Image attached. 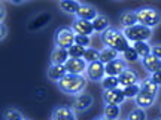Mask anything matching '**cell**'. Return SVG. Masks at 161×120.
<instances>
[{
  "label": "cell",
  "mask_w": 161,
  "mask_h": 120,
  "mask_svg": "<svg viewBox=\"0 0 161 120\" xmlns=\"http://www.w3.org/2000/svg\"><path fill=\"white\" fill-rule=\"evenodd\" d=\"M158 91H160V86L155 85V83L151 80V77L143 79L140 82V92H139L137 97L134 98L136 107L143 108V110H148L149 107H152L157 101Z\"/></svg>",
  "instance_id": "6da1fadb"
},
{
  "label": "cell",
  "mask_w": 161,
  "mask_h": 120,
  "mask_svg": "<svg viewBox=\"0 0 161 120\" xmlns=\"http://www.w3.org/2000/svg\"><path fill=\"white\" fill-rule=\"evenodd\" d=\"M100 37H102V42H103L104 48H110V49L119 52V53H124L128 48H131V46H130V42L127 40V37L124 36V33H122V30L112 28V27H110V28L106 30Z\"/></svg>",
  "instance_id": "7a4b0ae2"
},
{
  "label": "cell",
  "mask_w": 161,
  "mask_h": 120,
  "mask_svg": "<svg viewBox=\"0 0 161 120\" xmlns=\"http://www.w3.org/2000/svg\"><path fill=\"white\" fill-rule=\"evenodd\" d=\"M86 77L85 76H76V74H66L63 79L57 82L58 89L63 92V93H67V95H79L85 91L86 88Z\"/></svg>",
  "instance_id": "3957f363"
},
{
  "label": "cell",
  "mask_w": 161,
  "mask_h": 120,
  "mask_svg": "<svg viewBox=\"0 0 161 120\" xmlns=\"http://www.w3.org/2000/svg\"><path fill=\"white\" fill-rule=\"evenodd\" d=\"M136 15H137V24L151 30L161 24V12L155 8H151V6L139 8L136 11Z\"/></svg>",
  "instance_id": "277c9868"
},
{
  "label": "cell",
  "mask_w": 161,
  "mask_h": 120,
  "mask_svg": "<svg viewBox=\"0 0 161 120\" xmlns=\"http://www.w3.org/2000/svg\"><path fill=\"white\" fill-rule=\"evenodd\" d=\"M75 31L72 30V27H58L54 33V45L55 48L60 49H70L75 45Z\"/></svg>",
  "instance_id": "5b68a950"
},
{
  "label": "cell",
  "mask_w": 161,
  "mask_h": 120,
  "mask_svg": "<svg viewBox=\"0 0 161 120\" xmlns=\"http://www.w3.org/2000/svg\"><path fill=\"white\" fill-rule=\"evenodd\" d=\"M124 36L127 37L128 42H133V43H137V42H148V40L152 37V30L148 28V27H143L140 24H136L130 28H124L122 30Z\"/></svg>",
  "instance_id": "8992f818"
},
{
  "label": "cell",
  "mask_w": 161,
  "mask_h": 120,
  "mask_svg": "<svg viewBox=\"0 0 161 120\" xmlns=\"http://www.w3.org/2000/svg\"><path fill=\"white\" fill-rule=\"evenodd\" d=\"M85 77L91 82H102V80L106 77V70H104V64L97 61V62H92V64H88L86 67V71H85Z\"/></svg>",
  "instance_id": "52a82bcc"
},
{
  "label": "cell",
  "mask_w": 161,
  "mask_h": 120,
  "mask_svg": "<svg viewBox=\"0 0 161 120\" xmlns=\"http://www.w3.org/2000/svg\"><path fill=\"white\" fill-rule=\"evenodd\" d=\"M64 67L67 70V74L82 76L86 71L88 64L84 61V58H69V61L64 64Z\"/></svg>",
  "instance_id": "ba28073f"
},
{
  "label": "cell",
  "mask_w": 161,
  "mask_h": 120,
  "mask_svg": "<svg viewBox=\"0 0 161 120\" xmlns=\"http://www.w3.org/2000/svg\"><path fill=\"white\" fill-rule=\"evenodd\" d=\"M94 104V98H92L91 93H86V92H82L79 95L75 97V101H73V110L75 111H79V113H84Z\"/></svg>",
  "instance_id": "9c48e42d"
},
{
  "label": "cell",
  "mask_w": 161,
  "mask_h": 120,
  "mask_svg": "<svg viewBox=\"0 0 161 120\" xmlns=\"http://www.w3.org/2000/svg\"><path fill=\"white\" fill-rule=\"evenodd\" d=\"M72 30L75 31L76 36L91 37V34L94 33V27H92L91 21H85V19H79V18H75V21L72 24Z\"/></svg>",
  "instance_id": "30bf717a"
},
{
  "label": "cell",
  "mask_w": 161,
  "mask_h": 120,
  "mask_svg": "<svg viewBox=\"0 0 161 120\" xmlns=\"http://www.w3.org/2000/svg\"><path fill=\"white\" fill-rule=\"evenodd\" d=\"M127 68H128V64H127V61L124 59V58L114 59L112 62L104 65L106 76H114V77H118L119 74H122V71H125Z\"/></svg>",
  "instance_id": "8fae6325"
},
{
  "label": "cell",
  "mask_w": 161,
  "mask_h": 120,
  "mask_svg": "<svg viewBox=\"0 0 161 120\" xmlns=\"http://www.w3.org/2000/svg\"><path fill=\"white\" fill-rule=\"evenodd\" d=\"M127 98L124 95V91L121 88L110 89V91H103V101L104 104H114V105H121Z\"/></svg>",
  "instance_id": "7c38bea8"
},
{
  "label": "cell",
  "mask_w": 161,
  "mask_h": 120,
  "mask_svg": "<svg viewBox=\"0 0 161 120\" xmlns=\"http://www.w3.org/2000/svg\"><path fill=\"white\" fill-rule=\"evenodd\" d=\"M51 120H76L75 110L67 107V105H57L52 110Z\"/></svg>",
  "instance_id": "4fadbf2b"
},
{
  "label": "cell",
  "mask_w": 161,
  "mask_h": 120,
  "mask_svg": "<svg viewBox=\"0 0 161 120\" xmlns=\"http://www.w3.org/2000/svg\"><path fill=\"white\" fill-rule=\"evenodd\" d=\"M52 19V17L48 12H40L39 15H36L35 18H31V21L29 22V30L30 31H37L42 30L43 27L48 25V22Z\"/></svg>",
  "instance_id": "5bb4252c"
},
{
  "label": "cell",
  "mask_w": 161,
  "mask_h": 120,
  "mask_svg": "<svg viewBox=\"0 0 161 120\" xmlns=\"http://www.w3.org/2000/svg\"><path fill=\"white\" fill-rule=\"evenodd\" d=\"M118 80H119V86H122V88H128V86L140 83L137 73L131 68H127L125 71H122V74L118 76Z\"/></svg>",
  "instance_id": "9a60e30c"
},
{
  "label": "cell",
  "mask_w": 161,
  "mask_h": 120,
  "mask_svg": "<svg viewBox=\"0 0 161 120\" xmlns=\"http://www.w3.org/2000/svg\"><path fill=\"white\" fill-rule=\"evenodd\" d=\"M98 12L97 9L94 8L92 5H88V3H80V8L78 13H76V18H79V19H85V21H94L96 18H97Z\"/></svg>",
  "instance_id": "2e32d148"
},
{
  "label": "cell",
  "mask_w": 161,
  "mask_h": 120,
  "mask_svg": "<svg viewBox=\"0 0 161 120\" xmlns=\"http://www.w3.org/2000/svg\"><path fill=\"white\" fill-rule=\"evenodd\" d=\"M142 65H143V68L146 73H149L151 76L161 71V59L160 58L154 57L152 53H151L149 57H146L142 59Z\"/></svg>",
  "instance_id": "e0dca14e"
},
{
  "label": "cell",
  "mask_w": 161,
  "mask_h": 120,
  "mask_svg": "<svg viewBox=\"0 0 161 120\" xmlns=\"http://www.w3.org/2000/svg\"><path fill=\"white\" fill-rule=\"evenodd\" d=\"M66 74H67V70H66L64 65L49 64V67L46 70V76H48V79L52 80V82H60Z\"/></svg>",
  "instance_id": "ac0fdd59"
},
{
  "label": "cell",
  "mask_w": 161,
  "mask_h": 120,
  "mask_svg": "<svg viewBox=\"0 0 161 120\" xmlns=\"http://www.w3.org/2000/svg\"><path fill=\"white\" fill-rule=\"evenodd\" d=\"M69 52L66 49L54 48L51 52V57H49V61H51V64H55V65H64L69 61Z\"/></svg>",
  "instance_id": "d6986e66"
},
{
  "label": "cell",
  "mask_w": 161,
  "mask_h": 120,
  "mask_svg": "<svg viewBox=\"0 0 161 120\" xmlns=\"http://www.w3.org/2000/svg\"><path fill=\"white\" fill-rule=\"evenodd\" d=\"M119 24L122 25V30L124 28H130L133 25L137 24V15H136V11H124L119 15Z\"/></svg>",
  "instance_id": "ffe728a7"
},
{
  "label": "cell",
  "mask_w": 161,
  "mask_h": 120,
  "mask_svg": "<svg viewBox=\"0 0 161 120\" xmlns=\"http://www.w3.org/2000/svg\"><path fill=\"white\" fill-rule=\"evenodd\" d=\"M92 27H94V33H100V34H103L106 30L110 28V21L109 18L103 15V13H98L97 18L92 21Z\"/></svg>",
  "instance_id": "44dd1931"
},
{
  "label": "cell",
  "mask_w": 161,
  "mask_h": 120,
  "mask_svg": "<svg viewBox=\"0 0 161 120\" xmlns=\"http://www.w3.org/2000/svg\"><path fill=\"white\" fill-rule=\"evenodd\" d=\"M58 6H60V9L63 12H66V13L76 15L80 8V2H75V0H61V2H58Z\"/></svg>",
  "instance_id": "7402d4cb"
},
{
  "label": "cell",
  "mask_w": 161,
  "mask_h": 120,
  "mask_svg": "<svg viewBox=\"0 0 161 120\" xmlns=\"http://www.w3.org/2000/svg\"><path fill=\"white\" fill-rule=\"evenodd\" d=\"M133 48L134 51L137 52V55L140 57V59L149 57L152 53V46L148 43V42H137V43H133Z\"/></svg>",
  "instance_id": "603a6c76"
},
{
  "label": "cell",
  "mask_w": 161,
  "mask_h": 120,
  "mask_svg": "<svg viewBox=\"0 0 161 120\" xmlns=\"http://www.w3.org/2000/svg\"><path fill=\"white\" fill-rule=\"evenodd\" d=\"M118 58H119V52L114 51V49H110V48H103V49L100 51V62H103L104 65L112 62L114 59H118Z\"/></svg>",
  "instance_id": "cb8c5ba5"
},
{
  "label": "cell",
  "mask_w": 161,
  "mask_h": 120,
  "mask_svg": "<svg viewBox=\"0 0 161 120\" xmlns=\"http://www.w3.org/2000/svg\"><path fill=\"white\" fill-rule=\"evenodd\" d=\"M121 114L119 105H114V104H104L103 108V116L109 120H118Z\"/></svg>",
  "instance_id": "d4e9b609"
},
{
  "label": "cell",
  "mask_w": 161,
  "mask_h": 120,
  "mask_svg": "<svg viewBox=\"0 0 161 120\" xmlns=\"http://www.w3.org/2000/svg\"><path fill=\"white\" fill-rule=\"evenodd\" d=\"M100 85L103 88V91H110V89L119 88V80H118V77H114V76H106V77L100 82Z\"/></svg>",
  "instance_id": "484cf974"
},
{
  "label": "cell",
  "mask_w": 161,
  "mask_h": 120,
  "mask_svg": "<svg viewBox=\"0 0 161 120\" xmlns=\"http://www.w3.org/2000/svg\"><path fill=\"white\" fill-rule=\"evenodd\" d=\"M125 120H148V114H146V110L134 107V108L127 114Z\"/></svg>",
  "instance_id": "4316f807"
},
{
  "label": "cell",
  "mask_w": 161,
  "mask_h": 120,
  "mask_svg": "<svg viewBox=\"0 0 161 120\" xmlns=\"http://www.w3.org/2000/svg\"><path fill=\"white\" fill-rule=\"evenodd\" d=\"M84 61L86 64H92L100 61V51L94 49V48H86L85 55H84Z\"/></svg>",
  "instance_id": "83f0119b"
},
{
  "label": "cell",
  "mask_w": 161,
  "mask_h": 120,
  "mask_svg": "<svg viewBox=\"0 0 161 120\" xmlns=\"http://www.w3.org/2000/svg\"><path fill=\"white\" fill-rule=\"evenodd\" d=\"M85 51H86V48H82V46H79V45H73L70 49H67L70 58H84Z\"/></svg>",
  "instance_id": "f1b7e54d"
},
{
  "label": "cell",
  "mask_w": 161,
  "mask_h": 120,
  "mask_svg": "<svg viewBox=\"0 0 161 120\" xmlns=\"http://www.w3.org/2000/svg\"><path fill=\"white\" fill-rule=\"evenodd\" d=\"M5 120H24V116L17 108H8L5 111Z\"/></svg>",
  "instance_id": "f546056e"
},
{
  "label": "cell",
  "mask_w": 161,
  "mask_h": 120,
  "mask_svg": "<svg viewBox=\"0 0 161 120\" xmlns=\"http://www.w3.org/2000/svg\"><path fill=\"white\" fill-rule=\"evenodd\" d=\"M122 91H124L125 98H136L139 95V92H140V83L128 86V88H122Z\"/></svg>",
  "instance_id": "4dcf8cb0"
},
{
  "label": "cell",
  "mask_w": 161,
  "mask_h": 120,
  "mask_svg": "<svg viewBox=\"0 0 161 120\" xmlns=\"http://www.w3.org/2000/svg\"><path fill=\"white\" fill-rule=\"evenodd\" d=\"M122 58L125 59L127 62H136V61H137L140 57H139L137 52L134 51V48L131 46V48H128V49H127V51L122 53Z\"/></svg>",
  "instance_id": "1f68e13d"
},
{
  "label": "cell",
  "mask_w": 161,
  "mask_h": 120,
  "mask_svg": "<svg viewBox=\"0 0 161 120\" xmlns=\"http://www.w3.org/2000/svg\"><path fill=\"white\" fill-rule=\"evenodd\" d=\"M90 43H91V37H88V36H76L75 37V45H79L82 48H90Z\"/></svg>",
  "instance_id": "d6a6232c"
},
{
  "label": "cell",
  "mask_w": 161,
  "mask_h": 120,
  "mask_svg": "<svg viewBox=\"0 0 161 120\" xmlns=\"http://www.w3.org/2000/svg\"><path fill=\"white\" fill-rule=\"evenodd\" d=\"M151 77V80L155 83V85H158V86H161V71H158V73H155V74H152V76H149Z\"/></svg>",
  "instance_id": "836d02e7"
},
{
  "label": "cell",
  "mask_w": 161,
  "mask_h": 120,
  "mask_svg": "<svg viewBox=\"0 0 161 120\" xmlns=\"http://www.w3.org/2000/svg\"><path fill=\"white\" fill-rule=\"evenodd\" d=\"M152 55L161 59V45H155L152 46Z\"/></svg>",
  "instance_id": "e575fe53"
},
{
  "label": "cell",
  "mask_w": 161,
  "mask_h": 120,
  "mask_svg": "<svg viewBox=\"0 0 161 120\" xmlns=\"http://www.w3.org/2000/svg\"><path fill=\"white\" fill-rule=\"evenodd\" d=\"M6 34H8V28H6L5 24H2V34H0V36H2V40L6 37Z\"/></svg>",
  "instance_id": "d590c367"
},
{
  "label": "cell",
  "mask_w": 161,
  "mask_h": 120,
  "mask_svg": "<svg viewBox=\"0 0 161 120\" xmlns=\"http://www.w3.org/2000/svg\"><path fill=\"white\" fill-rule=\"evenodd\" d=\"M94 120H109V119H106L104 116H102V117H96V119H94Z\"/></svg>",
  "instance_id": "8d00e7d4"
},
{
  "label": "cell",
  "mask_w": 161,
  "mask_h": 120,
  "mask_svg": "<svg viewBox=\"0 0 161 120\" xmlns=\"http://www.w3.org/2000/svg\"><path fill=\"white\" fill-rule=\"evenodd\" d=\"M160 113H161V104H160Z\"/></svg>",
  "instance_id": "74e56055"
},
{
  "label": "cell",
  "mask_w": 161,
  "mask_h": 120,
  "mask_svg": "<svg viewBox=\"0 0 161 120\" xmlns=\"http://www.w3.org/2000/svg\"><path fill=\"white\" fill-rule=\"evenodd\" d=\"M155 120H161V119H155Z\"/></svg>",
  "instance_id": "f35d334b"
},
{
  "label": "cell",
  "mask_w": 161,
  "mask_h": 120,
  "mask_svg": "<svg viewBox=\"0 0 161 120\" xmlns=\"http://www.w3.org/2000/svg\"><path fill=\"white\" fill-rule=\"evenodd\" d=\"M24 120H29V119H24Z\"/></svg>",
  "instance_id": "ab89813d"
}]
</instances>
